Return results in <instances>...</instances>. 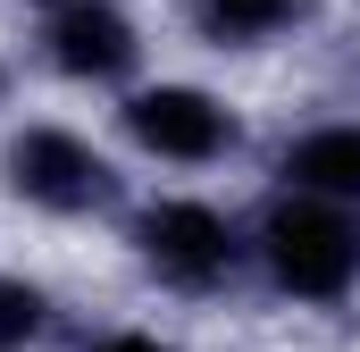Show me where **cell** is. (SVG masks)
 <instances>
[{
	"mask_svg": "<svg viewBox=\"0 0 360 352\" xmlns=\"http://www.w3.org/2000/svg\"><path fill=\"white\" fill-rule=\"evenodd\" d=\"M252 260L285 302H352L360 294V210L327 193H293L276 184V201L252 218Z\"/></svg>",
	"mask_w": 360,
	"mask_h": 352,
	"instance_id": "1",
	"label": "cell"
},
{
	"mask_svg": "<svg viewBox=\"0 0 360 352\" xmlns=\"http://www.w3.org/2000/svg\"><path fill=\"white\" fill-rule=\"evenodd\" d=\"M126 244H134V260L151 268L160 285H176V294H218L243 268V252H252V235L218 201H201V193H151L126 218Z\"/></svg>",
	"mask_w": 360,
	"mask_h": 352,
	"instance_id": "2",
	"label": "cell"
},
{
	"mask_svg": "<svg viewBox=\"0 0 360 352\" xmlns=\"http://www.w3.org/2000/svg\"><path fill=\"white\" fill-rule=\"evenodd\" d=\"M0 184L25 210H42V218H92V210L117 201V160L92 134H76V126L34 118V126H17L0 143Z\"/></svg>",
	"mask_w": 360,
	"mask_h": 352,
	"instance_id": "3",
	"label": "cell"
},
{
	"mask_svg": "<svg viewBox=\"0 0 360 352\" xmlns=\"http://www.w3.org/2000/svg\"><path fill=\"white\" fill-rule=\"evenodd\" d=\"M117 134L160 168H218L243 143V118L210 84H134L117 101Z\"/></svg>",
	"mask_w": 360,
	"mask_h": 352,
	"instance_id": "4",
	"label": "cell"
},
{
	"mask_svg": "<svg viewBox=\"0 0 360 352\" xmlns=\"http://www.w3.org/2000/svg\"><path fill=\"white\" fill-rule=\"evenodd\" d=\"M42 59L68 84H126L143 68V25L117 0H59L42 17Z\"/></svg>",
	"mask_w": 360,
	"mask_h": 352,
	"instance_id": "5",
	"label": "cell"
},
{
	"mask_svg": "<svg viewBox=\"0 0 360 352\" xmlns=\"http://www.w3.org/2000/svg\"><path fill=\"white\" fill-rule=\"evenodd\" d=\"M276 184L327 193V201H352L360 210V118H319V126L285 134L276 143Z\"/></svg>",
	"mask_w": 360,
	"mask_h": 352,
	"instance_id": "6",
	"label": "cell"
},
{
	"mask_svg": "<svg viewBox=\"0 0 360 352\" xmlns=\"http://www.w3.org/2000/svg\"><path fill=\"white\" fill-rule=\"evenodd\" d=\"M302 17H310V0H184L193 42H210V51H269Z\"/></svg>",
	"mask_w": 360,
	"mask_h": 352,
	"instance_id": "7",
	"label": "cell"
},
{
	"mask_svg": "<svg viewBox=\"0 0 360 352\" xmlns=\"http://www.w3.org/2000/svg\"><path fill=\"white\" fill-rule=\"evenodd\" d=\"M51 336V294L17 268H0V352H34Z\"/></svg>",
	"mask_w": 360,
	"mask_h": 352,
	"instance_id": "8",
	"label": "cell"
},
{
	"mask_svg": "<svg viewBox=\"0 0 360 352\" xmlns=\"http://www.w3.org/2000/svg\"><path fill=\"white\" fill-rule=\"evenodd\" d=\"M84 352H184V344H168V336H151V327H109V336H92Z\"/></svg>",
	"mask_w": 360,
	"mask_h": 352,
	"instance_id": "9",
	"label": "cell"
},
{
	"mask_svg": "<svg viewBox=\"0 0 360 352\" xmlns=\"http://www.w3.org/2000/svg\"><path fill=\"white\" fill-rule=\"evenodd\" d=\"M0 101H8V59H0Z\"/></svg>",
	"mask_w": 360,
	"mask_h": 352,
	"instance_id": "10",
	"label": "cell"
},
{
	"mask_svg": "<svg viewBox=\"0 0 360 352\" xmlns=\"http://www.w3.org/2000/svg\"><path fill=\"white\" fill-rule=\"evenodd\" d=\"M51 8H59V0H51Z\"/></svg>",
	"mask_w": 360,
	"mask_h": 352,
	"instance_id": "11",
	"label": "cell"
}]
</instances>
